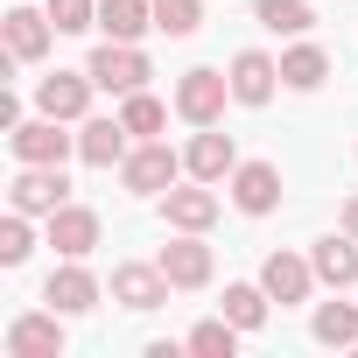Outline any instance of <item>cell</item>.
Returning a JSON list of instances; mask_svg holds the SVG:
<instances>
[{
    "mask_svg": "<svg viewBox=\"0 0 358 358\" xmlns=\"http://www.w3.org/2000/svg\"><path fill=\"white\" fill-rule=\"evenodd\" d=\"M176 169H183V155H176V148L141 141V148L120 162V183H127L134 197H162V190H176Z\"/></svg>",
    "mask_w": 358,
    "mask_h": 358,
    "instance_id": "obj_1",
    "label": "cell"
},
{
    "mask_svg": "<svg viewBox=\"0 0 358 358\" xmlns=\"http://www.w3.org/2000/svg\"><path fill=\"white\" fill-rule=\"evenodd\" d=\"M15 211H29V218H50V211H64V197H71V183H64V162H22V176H15Z\"/></svg>",
    "mask_w": 358,
    "mask_h": 358,
    "instance_id": "obj_2",
    "label": "cell"
},
{
    "mask_svg": "<svg viewBox=\"0 0 358 358\" xmlns=\"http://www.w3.org/2000/svg\"><path fill=\"white\" fill-rule=\"evenodd\" d=\"M85 71H92V85H99V92H120V99L148 85V57H141L134 43H113V36L92 50V64H85Z\"/></svg>",
    "mask_w": 358,
    "mask_h": 358,
    "instance_id": "obj_3",
    "label": "cell"
},
{
    "mask_svg": "<svg viewBox=\"0 0 358 358\" xmlns=\"http://www.w3.org/2000/svg\"><path fill=\"white\" fill-rule=\"evenodd\" d=\"M225 99H232V78L225 71H183V85H176V113H183L190 127H218Z\"/></svg>",
    "mask_w": 358,
    "mask_h": 358,
    "instance_id": "obj_4",
    "label": "cell"
},
{
    "mask_svg": "<svg viewBox=\"0 0 358 358\" xmlns=\"http://www.w3.org/2000/svg\"><path fill=\"white\" fill-rule=\"evenodd\" d=\"M232 204H239L246 218H267V211L281 204V169H274V162H239V169H232Z\"/></svg>",
    "mask_w": 358,
    "mask_h": 358,
    "instance_id": "obj_5",
    "label": "cell"
},
{
    "mask_svg": "<svg viewBox=\"0 0 358 358\" xmlns=\"http://www.w3.org/2000/svg\"><path fill=\"white\" fill-rule=\"evenodd\" d=\"M92 71H57V78H43L36 85V106L50 113V120H85V106H92Z\"/></svg>",
    "mask_w": 358,
    "mask_h": 358,
    "instance_id": "obj_6",
    "label": "cell"
},
{
    "mask_svg": "<svg viewBox=\"0 0 358 358\" xmlns=\"http://www.w3.org/2000/svg\"><path fill=\"white\" fill-rule=\"evenodd\" d=\"M155 267L169 274V288H204V281H211V246H204L197 232H183V239H169V246H162Z\"/></svg>",
    "mask_w": 358,
    "mask_h": 358,
    "instance_id": "obj_7",
    "label": "cell"
},
{
    "mask_svg": "<svg viewBox=\"0 0 358 358\" xmlns=\"http://www.w3.org/2000/svg\"><path fill=\"white\" fill-rule=\"evenodd\" d=\"M8 141H15V162H64V155L78 148V141L64 134V120H50V113H43V120H22Z\"/></svg>",
    "mask_w": 358,
    "mask_h": 358,
    "instance_id": "obj_8",
    "label": "cell"
},
{
    "mask_svg": "<svg viewBox=\"0 0 358 358\" xmlns=\"http://www.w3.org/2000/svg\"><path fill=\"white\" fill-rule=\"evenodd\" d=\"M260 288L288 309V302H309V288H316V260H295V253H267V267H260Z\"/></svg>",
    "mask_w": 358,
    "mask_h": 358,
    "instance_id": "obj_9",
    "label": "cell"
},
{
    "mask_svg": "<svg viewBox=\"0 0 358 358\" xmlns=\"http://www.w3.org/2000/svg\"><path fill=\"white\" fill-rule=\"evenodd\" d=\"M8 358H64V323L50 316H15L8 323Z\"/></svg>",
    "mask_w": 358,
    "mask_h": 358,
    "instance_id": "obj_10",
    "label": "cell"
},
{
    "mask_svg": "<svg viewBox=\"0 0 358 358\" xmlns=\"http://www.w3.org/2000/svg\"><path fill=\"white\" fill-rule=\"evenodd\" d=\"M274 85H281V64H274V57H260V50H239V57H232V99H239V106H267Z\"/></svg>",
    "mask_w": 358,
    "mask_h": 358,
    "instance_id": "obj_11",
    "label": "cell"
},
{
    "mask_svg": "<svg viewBox=\"0 0 358 358\" xmlns=\"http://www.w3.org/2000/svg\"><path fill=\"white\" fill-rule=\"evenodd\" d=\"M50 246H57L64 260H85V253L99 246V211H85V204L50 211Z\"/></svg>",
    "mask_w": 358,
    "mask_h": 358,
    "instance_id": "obj_12",
    "label": "cell"
},
{
    "mask_svg": "<svg viewBox=\"0 0 358 358\" xmlns=\"http://www.w3.org/2000/svg\"><path fill=\"white\" fill-rule=\"evenodd\" d=\"M183 169L197 176V183H225V176L239 169V148H232V134H211V127H204V134L190 141V155H183Z\"/></svg>",
    "mask_w": 358,
    "mask_h": 358,
    "instance_id": "obj_13",
    "label": "cell"
},
{
    "mask_svg": "<svg viewBox=\"0 0 358 358\" xmlns=\"http://www.w3.org/2000/svg\"><path fill=\"white\" fill-rule=\"evenodd\" d=\"M43 302L57 309V316H85V309H99V281L71 260V267H57L50 274V288H43Z\"/></svg>",
    "mask_w": 358,
    "mask_h": 358,
    "instance_id": "obj_14",
    "label": "cell"
},
{
    "mask_svg": "<svg viewBox=\"0 0 358 358\" xmlns=\"http://www.w3.org/2000/svg\"><path fill=\"white\" fill-rule=\"evenodd\" d=\"M113 302H127V309H162L169 302V274L162 267H113Z\"/></svg>",
    "mask_w": 358,
    "mask_h": 358,
    "instance_id": "obj_15",
    "label": "cell"
},
{
    "mask_svg": "<svg viewBox=\"0 0 358 358\" xmlns=\"http://www.w3.org/2000/svg\"><path fill=\"white\" fill-rule=\"evenodd\" d=\"M50 29H57L50 8H43V15H36V8H8V57H15V64H36V57L50 50Z\"/></svg>",
    "mask_w": 358,
    "mask_h": 358,
    "instance_id": "obj_16",
    "label": "cell"
},
{
    "mask_svg": "<svg viewBox=\"0 0 358 358\" xmlns=\"http://www.w3.org/2000/svg\"><path fill=\"white\" fill-rule=\"evenodd\" d=\"M162 211H169V225H176V232H204V225L218 218V197H211V183H190V190H162Z\"/></svg>",
    "mask_w": 358,
    "mask_h": 358,
    "instance_id": "obj_17",
    "label": "cell"
},
{
    "mask_svg": "<svg viewBox=\"0 0 358 358\" xmlns=\"http://www.w3.org/2000/svg\"><path fill=\"white\" fill-rule=\"evenodd\" d=\"M78 155H85L92 169H113V162H127V120H85V134H78Z\"/></svg>",
    "mask_w": 358,
    "mask_h": 358,
    "instance_id": "obj_18",
    "label": "cell"
},
{
    "mask_svg": "<svg viewBox=\"0 0 358 358\" xmlns=\"http://www.w3.org/2000/svg\"><path fill=\"white\" fill-rule=\"evenodd\" d=\"M316 281L323 288H358V239H316Z\"/></svg>",
    "mask_w": 358,
    "mask_h": 358,
    "instance_id": "obj_19",
    "label": "cell"
},
{
    "mask_svg": "<svg viewBox=\"0 0 358 358\" xmlns=\"http://www.w3.org/2000/svg\"><path fill=\"white\" fill-rule=\"evenodd\" d=\"M99 29H106L113 43L148 36V29H155V0H99Z\"/></svg>",
    "mask_w": 358,
    "mask_h": 358,
    "instance_id": "obj_20",
    "label": "cell"
},
{
    "mask_svg": "<svg viewBox=\"0 0 358 358\" xmlns=\"http://www.w3.org/2000/svg\"><path fill=\"white\" fill-rule=\"evenodd\" d=\"M323 78H330V57H323L316 43H295V50L281 57V85H288V92H316Z\"/></svg>",
    "mask_w": 358,
    "mask_h": 358,
    "instance_id": "obj_21",
    "label": "cell"
},
{
    "mask_svg": "<svg viewBox=\"0 0 358 358\" xmlns=\"http://www.w3.org/2000/svg\"><path fill=\"white\" fill-rule=\"evenodd\" d=\"M316 344L358 351V302H323V309H316Z\"/></svg>",
    "mask_w": 358,
    "mask_h": 358,
    "instance_id": "obj_22",
    "label": "cell"
},
{
    "mask_svg": "<svg viewBox=\"0 0 358 358\" xmlns=\"http://www.w3.org/2000/svg\"><path fill=\"white\" fill-rule=\"evenodd\" d=\"M267 302H274V295L253 288V281H232V288H225V316H232L239 330H260V323H267Z\"/></svg>",
    "mask_w": 358,
    "mask_h": 358,
    "instance_id": "obj_23",
    "label": "cell"
},
{
    "mask_svg": "<svg viewBox=\"0 0 358 358\" xmlns=\"http://www.w3.org/2000/svg\"><path fill=\"white\" fill-rule=\"evenodd\" d=\"M253 15H260V29H274V36H309V22H316L309 0H260Z\"/></svg>",
    "mask_w": 358,
    "mask_h": 358,
    "instance_id": "obj_24",
    "label": "cell"
},
{
    "mask_svg": "<svg viewBox=\"0 0 358 358\" xmlns=\"http://www.w3.org/2000/svg\"><path fill=\"white\" fill-rule=\"evenodd\" d=\"M190 351H197V358H232V351H239V323H232V316L197 323V330H190Z\"/></svg>",
    "mask_w": 358,
    "mask_h": 358,
    "instance_id": "obj_25",
    "label": "cell"
},
{
    "mask_svg": "<svg viewBox=\"0 0 358 358\" xmlns=\"http://www.w3.org/2000/svg\"><path fill=\"white\" fill-rule=\"evenodd\" d=\"M120 120H127V134H162V127H169V113H162V99H148V92H127V106H120Z\"/></svg>",
    "mask_w": 358,
    "mask_h": 358,
    "instance_id": "obj_26",
    "label": "cell"
},
{
    "mask_svg": "<svg viewBox=\"0 0 358 358\" xmlns=\"http://www.w3.org/2000/svg\"><path fill=\"white\" fill-rule=\"evenodd\" d=\"M155 29H162V36H176V43L197 36V0H155Z\"/></svg>",
    "mask_w": 358,
    "mask_h": 358,
    "instance_id": "obj_27",
    "label": "cell"
},
{
    "mask_svg": "<svg viewBox=\"0 0 358 358\" xmlns=\"http://www.w3.org/2000/svg\"><path fill=\"white\" fill-rule=\"evenodd\" d=\"M50 22H57V36H85L99 22V0H50Z\"/></svg>",
    "mask_w": 358,
    "mask_h": 358,
    "instance_id": "obj_28",
    "label": "cell"
},
{
    "mask_svg": "<svg viewBox=\"0 0 358 358\" xmlns=\"http://www.w3.org/2000/svg\"><path fill=\"white\" fill-rule=\"evenodd\" d=\"M29 246H36V239H29V211H15L8 225H0V260L22 267V260H29Z\"/></svg>",
    "mask_w": 358,
    "mask_h": 358,
    "instance_id": "obj_29",
    "label": "cell"
},
{
    "mask_svg": "<svg viewBox=\"0 0 358 358\" xmlns=\"http://www.w3.org/2000/svg\"><path fill=\"white\" fill-rule=\"evenodd\" d=\"M344 232H351V239H358V197H351V204H344Z\"/></svg>",
    "mask_w": 358,
    "mask_h": 358,
    "instance_id": "obj_30",
    "label": "cell"
}]
</instances>
